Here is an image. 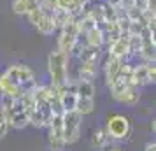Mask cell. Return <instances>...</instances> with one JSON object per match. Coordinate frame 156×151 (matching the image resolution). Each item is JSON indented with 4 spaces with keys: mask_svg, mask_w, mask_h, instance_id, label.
Here are the masks:
<instances>
[{
    "mask_svg": "<svg viewBox=\"0 0 156 151\" xmlns=\"http://www.w3.org/2000/svg\"><path fill=\"white\" fill-rule=\"evenodd\" d=\"M69 60H70V56L65 55L63 51H60L58 48H55L48 55V72H49L51 79L49 84H53L56 90H60L70 81V77H69Z\"/></svg>",
    "mask_w": 156,
    "mask_h": 151,
    "instance_id": "6da1fadb",
    "label": "cell"
},
{
    "mask_svg": "<svg viewBox=\"0 0 156 151\" xmlns=\"http://www.w3.org/2000/svg\"><path fill=\"white\" fill-rule=\"evenodd\" d=\"M5 74L9 76V79L12 81L16 86L21 88L23 93L28 92V90H34L37 86L35 74H34V70L30 69L28 65H23V63L9 65V69L5 70Z\"/></svg>",
    "mask_w": 156,
    "mask_h": 151,
    "instance_id": "7a4b0ae2",
    "label": "cell"
},
{
    "mask_svg": "<svg viewBox=\"0 0 156 151\" xmlns=\"http://www.w3.org/2000/svg\"><path fill=\"white\" fill-rule=\"evenodd\" d=\"M79 28H77V21L76 18L70 20V21L65 25L63 28L58 30V44L56 48L60 51H63L65 55L72 56V51L76 48V44L79 42Z\"/></svg>",
    "mask_w": 156,
    "mask_h": 151,
    "instance_id": "3957f363",
    "label": "cell"
},
{
    "mask_svg": "<svg viewBox=\"0 0 156 151\" xmlns=\"http://www.w3.org/2000/svg\"><path fill=\"white\" fill-rule=\"evenodd\" d=\"M63 123V139L67 144H74L81 137V125H83V116L77 111H69L62 114Z\"/></svg>",
    "mask_w": 156,
    "mask_h": 151,
    "instance_id": "277c9868",
    "label": "cell"
},
{
    "mask_svg": "<svg viewBox=\"0 0 156 151\" xmlns=\"http://www.w3.org/2000/svg\"><path fill=\"white\" fill-rule=\"evenodd\" d=\"M105 132L111 141H125L132 132V125L125 114H112L107 120Z\"/></svg>",
    "mask_w": 156,
    "mask_h": 151,
    "instance_id": "5b68a950",
    "label": "cell"
},
{
    "mask_svg": "<svg viewBox=\"0 0 156 151\" xmlns=\"http://www.w3.org/2000/svg\"><path fill=\"white\" fill-rule=\"evenodd\" d=\"M130 55H132V51H130V37H128V34H123L119 39H116L114 42L109 44V56H116L125 60Z\"/></svg>",
    "mask_w": 156,
    "mask_h": 151,
    "instance_id": "8992f818",
    "label": "cell"
},
{
    "mask_svg": "<svg viewBox=\"0 0 156 151\" xmlns=\"http://www.w3.org/2000/svg\"><path fill=\"white\" fill-rule=\"evenodd\" d=\"M72 55L79 58V62H95L98 63L100 60V48H93V46H81V42L76 44V48L72 51Z\"/></svg>",
    "mask_w": 156,
    "mask_h": 151,
    "instance_id": "52a82bcc",
    "label": "cell"
},
{
    "mask_svg": "<svg viewBox=\"0 0 156 151\" xmlns=\"http://www.w3.org/2000/svg\"><path fill=\"white\" fill-rule=\"evenodd\" d=\"M23 95V90L16 86L12 81L9 79V76L4 72L0 74V97H11V99H20Z\"/></svg>",
    "mask_w": 156,
    "mask_h": 151,
    "instance_id": "ba28073f",
    "label": "cell"
},
{
    "mask_svg": "<svg viewBox=\"0 0 156 151\" xmlns=\"http://www.w3.org/2000/svg\"><path fill=\"white\" fill-rule=\"evenodd\" d=\"M130 84L137 88H142L149 84L147 77V63L142 62L140 65H132V76H130Z\"/></svg>",
    "mask_w": 156,
    "mask_h": 151,
    "instance_id": "9c48e42d",
    "label": "cell"
},
{
    "mask_svg": "<svg viewBox=\"0 0 156 151\" xmlns=\"http://www.w3.org/2000/svg\"><path fill=\"white\" fill-rule=\"evenodd\" d=\"M123 63H125V60H121V58L107 56L105 63H104V74H105V83H107V84L119 76Z\"/></svg>",
    "mask_w": 156,
    "mask_h": 151,
    "instance_id": "30bf717a",
    "label": "cell"
},
{
    "mask_svg": "<svg viewBox=\"0 0 156 151\" xmlns=\"http://www.w3.org/2000/svg\"><path fill=\"white\" fill-rule=\"evenodd\" d=\"M114 100H118L119 104H125V106H137L139 100H140V93H139V88L128 84L123 92H121L118 97H114Z\"/></svg>",
    "mask_w": 156,
    "mask_h": 151,
    "instance_id": "8fae6325",
    "label": "cell"
},
{
    "mask_svg": "<svg viewBox=\"0 0 156 151\" xmlns=\"http://www.w3.org/2000/svg\"><path fill=\"white\" fill-rule=\"evenodd\" d=\"M84 44L86 46H93V48H100L105 44V37H104V32L98 25H95L93 28H90L84 34Z\"/></svg>",
    "mask_w": 156,
    "mask_h": 151,
    "instance_id": "7c38bea8",
    "label": "cell"
},
{
    "mask_svg": "<svg viewBox=\"0 0 156 151\" xmlns=\"http://www.w3.org/2000/svg\"><path fill=\"white\" fill-rule=\"evenodd\" d=\"M98 76V63L95 62H81L77 67V79L93 81Z\"/></svg>",
    "mask_w": 156,
    "mask_h": 151,
    "instance_id": "4fadbf2b",
    "label": "cell"
},
{
    "mask_svg": "<svg viewBox=\"0 0 156 151\" xmlns=\"http://www.w3.org/2000/svg\"><path fill=\"white\" fill-rule=\"evenodd\" d=\"M41 5V0H12L11 2V9L12 13L18 16H27L32 11Z\"/></svg>",
    "mask_w": 156,
    "mask_h": 151,
    "instance_id": "5bb4252c",
    "label": "cell"
},
{
    "mask_svg": "<svg viewBox=\"0 0 156 151\" xmlns=\"http://www.w3.org/2000/svg\"><path fill=\"white\" fill-rule=\"evenodd\" d=\"M35 30L41 34V35H53L56 32V27L53 23V18H51V13H44L42 18L37 21Z\"/></svg>",
    "mask_w": 156,
    "mask_h": 151,
    "instance_id": "9a60e30c",
    "label": "cell"
},
{
    "mask_svg": "<svg viewBox=\"0 0 156 151\" xmlns=\"http://www.w3.org/2000/svg\"><path fill=\"white\" fill-rule=\"evenodd\" d=\"M76 95L77 99H95V84L93 81H76Z\"/></svg>",
    "mask_w": 156,
    "mask_h": 151,
    "instance_id": "2e32d148",
    "label": "cell"
},
{
    "mask_svg": "<svg viewBox=\"0 0 156 151\" xmlns=\"http://www.w3.org/2000/svg\"><path fill=\"white\" fill-rule=\"evenodd\" d=\"M90 142L95 149H105L107 146L111 144V139L107 135L105 128H100V130H95L91 134V139H90Z\"/></svg>",
    "mask_w": 156,
    "mask_h": 151,
    "instance_id": "e0dca14e",
    "label": "cell"
},
{
    "mask_svg": "<svg viewBox=\"0 0 156 151\" xmlns=\"http://www.w3.org/2000/svg\"><path fill=\"white\" fill-rule=\"evenodd\" d=\"M51 18H53V23H55V27H56V32L60 28H63L67 23L70 21V20H74V16L69 13V11H65V9H55L53 13H51Z\"/></svg>",
    "mask_w": 156,
    "mask_h": 151,
    "instance_id": "ac0fdd59",
    "label": "cell"
},
{
    "mask_svg": "<svg viewBox=\"0 0 156 151\" xmlns=\"http://www.w3.org/2000/svg\"><path fill=\"white\" fill-rule=\"evenodd\" d=\"M81 116L91 114L95 111V99H77V107H76Z\"/></svg>",
    "mask_w": 156,
    "mask_h": 151,
    "instance_id": "d6986e66",
    "label": "cell"
},
{
    "mask_svg": "<svg viewBox=\"0 0 156 151\" xmlns=\"http://www.w3.org/2000/svg\"><path fill=\"white\" fill-rule=\"evenodd\" d=\"M48 142H49V149L51 151H63L67 142H65V139L62 135H51L48 137Z\"/></svg>",
    "mask_w": 156,
    "mask_h": 151,
    "instance_id": "ffe728a7",
    "label": "cell"
},
{
    "mask_svg": "<svg viewBox=\"0 0 156 151\" xmlns=\"http://www.w3.org/2000/svg\"><path fill=\"white\" fill-rule=\"evenodd\" d=\"M44 13H46V11H44V9L41 7V5H39V7L32 9V11H30L28 14H27V20H28V23L32 25V27H35V25H37V21H39V20L42 18V14H44Z\"/></svg>",
    "mask_w": 156,
    "mask_h": 151,
    "instance_id": "44dd1931",
    "label": "cell"
},
{
    "mask_svg": "<svg viewBox=\"0 0 156 151\" xmlns=\"http://www.w3.org/2000/svg\"><path fill=\"white\" fill-rule=\"evenodd\" d=\"M60 0H41V7L46 11V13H53L55 9H58L60 5Z\"/></svg>",
    "mask_w": 156,
    "mask_h": 151,
    "instance_id": "7402d4cb",
    "label": "cell"
},
{
    "mask_svg": "<svg viewBox=\"0 0 156 151\" xmlns=\"http://www.w3.org/2000/svg\"><path fill=\"white\" fill-rule=\"evenodd\" d=\"M147 77H149V84H151V83L154 84V81H156V67H154V63H147Z\"/></svg>",
    "mask_w": 156,
    "mask_h": 151,
    "instance_id": "603a6c76",
    "label": "cell"
},
{
    "mask_svg": "<svg viewBox=\"0 0 156 151\" xmlns=\"http://www.w3.org/2000/svg\"><path fill=\"white\" fill-rule=\"evenodd\" d=\"M9 128H11V127H9V123L5 121V120H4L2 116H0V139H4V137L7 135Z\"/></svg>",
    "mask_w": 156,
    "mask_h": 151,
    "instance_id": "cb8c5ba5",
    "label": "cell"
},
{
    "mask_svg": "<svg viewBox=\"0 0 156 151\" xmlns=\"http://www.w3.org/2000/svg\"><path fill=\"white\" fill-rule=\"evenodd\" d=\"M105 4L109 5V7L119 9V11H121V0H105Z\"/></svg>",
    "mask_w": 156,
    "mask_h": 151,
    "instance_id": "d4e9b609",
    "label": "cell"
},
{
    "mask_svg": "<svg viewBox=\"0 0 156 151\" xmlns=\"http://www.w3.org/2000/svg\"><path fill=\"white\" fill-rule=\"evenodd\" d=\"M144 151H156V144L154 142H147L146 148H144Z\"/></svg>",
    "mask_w": 156,
    "mask_h": 151,
    "instance_id": "484cf974",
    "label": "cell"
},
{
    "mask_svg": "<svg viewBox=\"0 0 156 151\" xmlns=\"http://www.w3.org/2000/svg\"><path fill=\"white\" fill-rule=\"evenodd\" d=\"M154 128H156V123H154V120L151 121V130H153V134H154Z\"/></svg>",
    "mask_w": 156,
    "mask_h": 151,
    "instance_id": "4316f807",
    "label": "cell"
},
{
    "mask_svg": "<svg viewBox=\"0 0 156 151\" xmlns=\"http://www.w3.org/2000/svg\"><path fill=\"white\" fill-rule=\"evenodd\" d=\"M111 151H125V149H123V148H118V146H116V148H111Z\"/></svg>",
    "mask_w": 156,
    "mask_h": 151,
    "instance_id": "83f0119b",
    "label": "cell"
}]
</instances>
